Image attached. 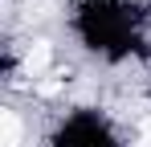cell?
Masks as SVG:
<instances>
[{
    "mask_svg": "<svg viewBox=\"0 0 151 147\" xmlns=\"http://www.w3.org/2000/svg\"><path fill=\"white\" fill-rule=\"evenodd\" d=\"M139 147H151V119H143V143Z\"/></svg>",
    "mask_w": 151,
    "mask_h": 147,
    "instance_id": "obj_4",
    "label": "cell"
},
{
    "mask_svg": "<svg viewBox=\"0 0 151 147\" xmlns=\"http://www.w3.org/2000/svg\"><path fill=\"white\" fill-rule=\"evenodd\" d=\"M61 94V78H49V82H41V98H53Z\"/></svg>",
    "mask_w": 151,
    "mask_h": 147,
    "instance_id": "obj_3",
    "label": "cell"
},
{
    "mask_svg": "<svg viewBox=\"0 0 151 147\" xmlns=\"http://www.w3.org/2000/svg\"><path fill=\"white\" fill-rule=\"evenodd\" d=\"M45 66H49V41H37L25 53V74H41Z\"/></svg>",
    "mask_w": 151,
    "mask_h": 147,
    "instance_id": "obj_2",
    "label": "cell"
},
{
    "mask_svg": "<svg viewBox=\"0 0 151 147\" xmlns=\"http://www.w3.org/2000/svg\"><path fill=\"white\" fill-rule=\"evenodd\" d=\"M0 147H21V119L12 110L0 115Z\"/></svg>",
    "mask_w": 151,
    "mask_h": 147,
    "instance_id": "obj_1",
    "label": "cell"
}]
</instances>
